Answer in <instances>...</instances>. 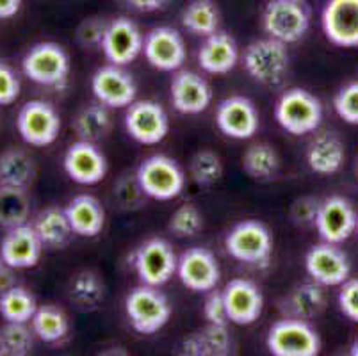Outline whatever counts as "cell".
Segmentation results:
<instances>
[{"instance_id": "obj_1", "label": "cell", "mask_w": 358, "mask_h": 356, "mask_svg": "<svg viewBox=\"0 0 358 356\" xmlns=\"http://www.w3.org/2000/svg\"><path fill=\"white\" fill-rule=\"evenodd\" d=\"M244 71L257 84L266 87H278L284 84L291 66L287 45L273 38H260L244 48L241 57Z\"/></svg>"}, {"instance_id": "obj_2", "label": "cell", "mask_w": 358, "mask_h": 356, "mask_svg": "<svg viewBox=\"0 0 358 356\" xmlns=\"http://www.w3.org/2000/svg\"><path fill=\"white\" fill-rule=\"evenodd\" d=\"M275 120L291 136L314 134L323 122V104L310 91L291 87L276 100Z\"/></svg>"}, {"instance_id": "obj_3", "label": "cell", "mask_w": 358, "mask_h": 356, "mask_svg": "<svg viewBox=\"0 0 358 356\" xmlns=\"http://www.w3.org/2000/svg\"><path fill=\"white\" fill-rule=\"evenodd\" d=\"M310 29V8L305 0H269L262 11V31L285 45L298 43Z\"/></svg>"}, {"instance_id": "obj_4", "label": "cell", "mask_w": 358, "mask_h": 356, "mask_svg": "<svg viewBox=\"0 0 358 356\" xmlns=\"http://www.w3.org/2000/svg\"><path fill=\"white\" fill-rule=\"evenodd\" d=\"M125 313L136 332L141 335H154L171 319V305L159 287L141 283L127 294Z\"/></svg>"}, {"instance_id": "obj_5", "label": "cell", "mask_w": 358, "mask_h": 356, "mask_svg": "<svg viewBox=\"0 0 358 356\" xmlns=\"http://www.w3.org/2000/svg\"><path fill=\"white\" fill-rule=\"evenodd\" d=\"M224 250L237 262L266 267L273 253L271 232L260 221L244 220L227 234Z\"/></svg>"}, {"instance_id": "obj_6", "label": "cell", "mask_w": 358, "mask_h": 356, "mask_svg": "<svg viewBox=\"0 0 358 356\" xmlns=\"http://www.w3.org/2000/svg\"><path fill=\"white\" fill-rule=\"evenodd\" d=\"M139 184L148 198L169 201L180 196L185 187V173L175 159L168 155H150L136 169Z\"/></svg>"}, {"instance_id": "obj_7", "label": "cell", "mask_w": 358, "mask_h": 356, "mask_svg": "<svg viewBox=\"0 0 358 356\" xmlns=\"http://www.w3.org/2000/svg\"><path fill=\"white\" fill-rule=\"evenodd\" d=\"M266 346L275 356H317L321 337L308 321L284 318L269 328Z\"/></svg>"}, {"instance_id": "obj_8", "label": "cell", "mask_w": 358, "mask_h": 356, "mask_svg": "<svg viewBox=\"0 0 358 356\" xmlns=\"http://www.w3.org/2000/svg\"><path fill=\"white\" fill-rule=\"evenodd\" d=\"M25 77L45 87H63L70 75V55L61 45L45 41L29 48L22 61Z\"/></svg>"}, {"instance_id": "obj_9", "label": "cell", "mask_w": 358, "mask_h": 356, "mask_svg": "<svg viewBox=\"0 0 358 356\" xmlns=\"http://www.w3.org/2000/svg\"><path fill=\"white\" fill-rule=\"evenodd\" d=\"M132 266H134L139 282L145 285L162 287L177 273L178 257L168 241L154 237L136 250L132 257Z\"/></svg>"}, {"instance_id": "obj_10", "label": "cell", "mask_w": 358, "mask_h": 356, "mask_svg": "<svg viewBox=\"0 0 358 356\" xmlns=\"http://www.w3.org/2000/svg\"><path fill=\"white\" fill-rule=\"evenodd\" d=\"M16 129L27 145L43 148L50 146L61 132V116L52 104L45 100H31L16 118Z\"/></svg>"}, {"instance_id": "obj_11", "label": "cell", "mask_w": 358, "mask_h": 356, "mask_svg": "<svg viewBox=\"0 0 358 356\" xmlns=\"http://www.w3.org/2000/svg\"><path fill=\"white\" fill-rule=\"evenodd\" d=\"M125 130L139 145H159L169 132V116L155 100H136L127 107Z\"/></svg>"}, {"instance_id": "obj_12", "label": "cell", "mask_w": 358, "mask_h": 356, "mask_svg": "<svg viewBox=\"0 0 358 356\" xmlns=\"http://www.w3.org/2000/svg\"><path fill=\"white\" fill-rule=\"evenodd\" d=\"M305 269L312 282L323 287L343 285L351 274V262L338 244H314L305 255Z\"/></svg>"}, {"instance_id": "obj_13", "label": "cell", "mask_w": 358, "mask_h": 356, "mask_svg": "<svg viewBox=\"0 0 358 356\" xmlns=\"http://www.w3.org/2000/svg\"><path fill=\"white\" fill-rule=\"evenodd\" d=\"M91 91L95 94L96 102L102 106L109 109H123L136 102L138 84L125 68L109 63L93 73Z\"/></svg>"}, {"instance_id": "obj_14", "label": "cell", "mask_w": 358, "mask_h": 356, "mask_svg": "<svg viewBox=\"0 0 358 356\" xmlns=\"http://www.w3.org/2000/svg\"><path fill=\"white\" fill-rule=\"evenodd\" d=\"M177 274L182 285L193 292H210L221 280L216 255L201 246L189 248L178 257Z\"/></svg>"}, {"instance_id": "obj_15", "label": "cell", "mask_w": 358, "mask_h": 356, "mask_svg": "<svg viewBox=\"0 0 358 356\" xmlns=\"http://www.w3.org/2000/svg\"><path fill=\"white\" fill-rule=\"evenodd\" d=\"M145 36L134 20L127 16L109 20L106 38L102 41V52L110 64L127 66L134 63L139 54H143Z\"/></svg>"}, {"instance_id": "obj_16", "label": "cell", "mask_w": 358, "mask_h": 356, "mask_svg": "<svg viewBox=\"0 0 358 356\" xmlns=\"http://www.w3.org/2000/svg\"><path fill=\"white\" fill-rule=\"evenodd\" d=\"M357 221L358 214L353 204L344 196L335 194L321 201L314 227L323 241L341 244L357 232Z\"/></svg>"}, {"instance_id": "obj_17", "label": "cell", "mask_w": 358, "mask_h": 356, "mask_svg": "<svg viewBox=\"0 0 358 356\" xmlns=\"http://www.w3.org/2000/svg\"><path fill=\"white\" fill-rule=\"evenodd\" d=\"M63 168L68 178L75 184L96 185L106 178L109 164L96 143L79 139L71 143L64 152Z\"/></svg>"}, {"instance_id": "obj_18", "label": "cell", "mask_w": 358, "mask_h": 356, "mask_svg": "<svg viewBox=\"0 0 358 356\" xmlns=\"http://www.w3.org/2000/svg\"><path fill=\"white\" fill-rule=\"evenodd\" d=\"M216 125L223 136L237 141L252 139L260 127L255 104L246 97H229L217 104Z\"/></svg>"}, {"instance_id": "obj_19", "label": "cell", "mask_w": 358, "mask_h": 356, "mask_svg": "<svg viewBox=\"0 0 358 356\" xmlns=\"http://www.w3.org/2000/svg\"><path fill=\"white\" fill-rule=\"evenodd\" d=\"M143 54L152 68L159 71H178L185 63V43L173 27H155L145 36Z\"/></svg>"}, {"instance_id": "obj_20", "label": "cell", "mask_w": 358, "mask_h": 356, "mask_svg": "<svg viewBox=\"0 0 358 356\" xmlns=\"http://www.w3.org/2000/svg\"><path fill=\"white\" fill-rule=\"evenodd\" d=\"M321 25L330 43L341 48L358 47V0H328Z\"/></svg>"}, {"instance_id": "obj_21", "label": "cell", "mask_w": 358, "mask_h": 356, "mask_svg": "<svg viewBox=\"0 0 358 356\" xmlns=\"http://www.w3.org/2000/svg\"><path fill=\"white\" fill-rule=\"evenodd\" d=\"M223 298L229 319L234 325H253L264 312L262 290L252 280H230L223 289Z\"/></svg>"}, {"instance_id": "obj_22", "label": "cell", "mask_w": 358, "mask_h": 356, "mask_svg": "<svg viewBox=\"0 0 358 356\" xmlns=\"http://www.w3.org/2000/svg\"><path fill=\"white\" fill-rule=\"evenodd\" d=\"M43 243L32 225L9 228L0 243V259L11 269H31L40 262Z\"/></svg>"}, {"instance_id": "obj_23", "label": "cell", "mask_w": 358, "mask_h": 356, "mask_svg": "<svg viewBox=\"0 0 358 356\" xmlns=\"http://www.w3.org/2000/svg\"><path fill=\"white\" fill-rule=\"evenodd\" d=\"M171 106L180 114H201L213 104V87L196 71L182 70L169 84Z\"/></svg>"}, {"instance_id": "obj_24", "label": "cell", "mask_w": 358, "mask_h": 356, "mask_svg": "<svg viewBox=\"0 0 358 356\" xmlns=\"http://www.w3.org/2000/svg\"><path fill=\"white\" fill-rule=\"evenodd\" d=\"M198 66L210 75H227L241 61L239 45L232 34L216 31L207 36L198 48Z\"/></svg>"}, {"instance_id": "obj_25", "label": "cell", "mask_w": 358, "mask_h": 356, "mask_svg": "<svg viewBox=\"0 0 358 356\" xmlns=\"http://www.w3.org/2000/svg\"><path fill=\"white\" fill-rule=\"evenodd\" d=\"M305 159L310 171L315 175H335L346 161V146L337 134L324 130L312 137L305 152Z\"/></svg>"}, {"instance_id": "obj_26", "label": "cell", "mask_w": 358, "mask_h": 356, "mask_svg": "<svg viewBox=\"0 0 358 356\" xmlns=\"http://www.w3.org/2000/svg\"><path fill=\"white\" fill-rule=\"evenodd\" d=\"M327 292L324 287L315 282L299 283L280 301V310L285 318L312 321L327 308Z\"/></svg>"}, {"instance_id": "obj_27", "label": "cell", "mask_w": 358, "mask_h": 356, "mask_svg": "<svg viewBox=\"0 0 358 356\" xmlns=\"http://www.w3.org/2000/svg\"><path fill=\"white\" fill-rule=\"evenodd\" d=\"M71 230L79 237H96L106 225V211L102 204L91 194H79L71 198L64 207Z\"/></svg>"}, {"instance_id": "obj_28", "label": "cell", "mask_w": 358, "mask_h": 356, "mask_svg": "<svg viewBox=\"0 0 358 356\" xmlns=\"http://www.w3.org/2000/svg\"><path fill=\"white\" fill-rule=\"evenodd\" d=\"M32 227L40 235L43 246L48 250H63L75 235L66 212L59 207H47L41 211L36 215Z\"/></svg>"}, {"instance_id": "obj_29", "label": "cell", "mask_w": 358, "mask_h": 356, "mask_svg": "<svg viewBox=\"0 0 358 356\" xmlns=\"http://www.w3.org/2000/svg\"><path fill=\"white\" fill-rule=\"evenodd\" d=\"M71 129H73L75 136L83 141H102L109 136L110 129H113V118H110L109 107L102 106L100 102L83 107L79 113L75 114Z\"/></svg>"}, {"instance_id": "obj_30", "label": "cell", "mask_w": 358, "mask_h": 356, "mask_svg": "<svg viewBox=\"0 0 358 356\" xmlns=\"http://www.w3.org/2000/svg\"><path fill=\"white\" fill-rule=\"evenodd\" d=\"M36 178L34 159L20 148H9L0 155V185L27 189Z\"/></svg>"}, {"instance_id": "obj_31", "label": "cell", "mask_w": 358, "mask_h": 356, "mask_svg": "<svg viewBox=\"0 0 358 356\" xmlns=\"http://www.w3.org/2000/svg\"><path fill=\"white\" fill-rule=\"evenodd\" d=\"M180 22L189 34L207 38L220 31V8L214 0H191L182 11Z\"/></svg>"}, {"instance_id": "obj_32", "label": "cell", "mask_w": 358, "mask_h": 356, "mask_svg": "<svg viewBox=\"0 0 358 356\" xmlns=\"http://www.w3.org/2000/svg\"><path fill=\"white\" fill-rule=\"evenodd\" d=\"M31 325L36 339H40L45 344H57L70 332L66 313L55 305L38 306L31 319Z\"/></svg>"}, {"instance_id": "obj_33", "label": "cell", "mask_w": 358, "mask_h": 356, "mask_svg": "<svg viewBox=\"0 0 358 356\" xmlns=\"http://www.w3.org/2000/svg\"><path fill=\"white\" fill-rule=\"evenodd\" d=\"M34 294L20 285L0 292V315L6 322H29L38 310Z\"/></svg>"}, {"instance_id": "obj_34", "label": "cell", "mask_w": 358, "mask_h": 356, "mask_svg": "<svg viewBox=\"0 0 358 356\" xmlns=\"http://www.w3.org/2000/svg\"><path fill=\"white\" fill-rule=\"evenodd\" d=\"M31 200L27 189L0 185V227L15 228L29 221Z\"/></svg>"}, {"instance_id": "obj_35", "label": "cell", "mask_w": 358, "mask_h": 356, "mask_svg": "<svg viewBox=\"0 0 358 356\" xmlns=\"http://www.w3.org/2000/svg\"><path fill=\"white\" fill-rule=\"evenodd\" d=\"M243 169L255 180H269L280 169L278 152L268 143L252 145L243 155Z\"/></svg>"}, {"instance_id": "obj_36", "label": "cell", "mask_w": 358, "mask_h": 356, "mask_svg": "<svg viewBox=\"0 0 358 356\" xmlns=\"http://www.w3.org/2000/svg\"><path fill=\"white\" fill-rule=\"evenodd\" d=\"M106 287L95 271H80L70 283V299L80 310H93L103 301Z\"/></svg>"}, {"instance_id": "obj_37", "label": "cell", "mask_w": 358, "mask_h": 356, "mask_svg": "<svg viewBox=\"0 0 358 356\" xmlns=\"http://www.w3.org/2000/svg\"><path fill=\"white\" fill-rule=\"evenodd\" d=\"M191 180L200 187H210L223 176V162L221 157L213 150H200L193 155L189 162Z\"/></svg>"}, {"instance_id": "obj_38", "label": "cell", "mask_w": 358, "mask_h": 356, "mask_svg": "<svg viewBox=\"0 0 358 356\" xmlns=\"http://www.w3.org/2000/svg\"><path fill=\"white\" fill-rule=\"evenodd\" d=\"M27 322H6L0 328V349L2 356H25L34 348V332Z\"/></svg>"}, {"instance_id": "obj_39", "label": "cell", "mask_w": 358, "mask_h": 356, "mask_svg": "<svg viewBox=\"0 0 358 356\" xmlns=\"http://www.w3.org/2000/svg\"><path fill=\"white\" fill-rule=\"evenodd\" d=\"M168 230L180 239L196 237L203 230V214L194 204L180 205L169 218Z\"/></svg>"}, {"instance_id": "obj_40", "label": "cell", "mask_w": 358, "mask_h": 356, "mask_svg": "<svg viewBox=\"0 0 358 356\" xmlns=\"http://www.w3.org/2000/svg\"><path fill=\"white\" fill-rule=\"evenodd\" d=\"M146 198L148 196L143 191L136 173H125L115 184V200L125 211H136V208L143 207Z\"/></svg>"}, {"instance_id": "obj_41", "label": "cell", "mask_w": 358, "mask_h": 356, "mask_svg": "<svg viewBox=\"0 0 358 356\" xmlns=\"http://www.w3.org/2000/svg\"><path fill=\"white\" fill-rule=\"evenodd\" d=\"M107 27H109V20L102 16H91V18L83 20L75 32L77 43L83 48H102Z\"/></svg>"}, {"instance_id": "obj_42", "label": "cell", "mask_w": 358, "mask_h": 356, "mask_svg": "<svg viewBox=\"0 0 358 356\" xmlns=\"http://www.w3.org/2000/svg\"><path fill=\"white\" fill-rule=\"evenodd\" d=\"M207 356H227L232 349V337H230L229 325H213L207 322L201 329Z\"/></svg>"}, {"instance_id": "obj_43", "label": "cell", "mask_w": 358, "mask_h": 356, "mask_svg": "<svg viewBox=\"0 0 358 356\" xmlns=\"http://www.w3.org/2000/svg\"><path fill=\"white\" fill-rule=\"evenodd\" d=\"M334 109L341 120L350 125H358V80L338 90L334 98Z\"/></svg>"}, {"instance_id": "obj_44", "label": "cell", "mask_w": 358, "mask_h": 356, "mask_svg": "<svg viewBox=\"0 0 358 356\" xmlns=\"http://www.w3.org/2000/svg\"><path fill=\"white\" fill-rule=\"evenodd\" d=\"M319 207H321V200L314 196H301L291 205L289 218L296 227H312L317 218Z\"/></svg>"}, {"instance_id": "obj_45", "label": "cell", "mask_w": 358, "mask_h": 356, "mask_svg": "<svg viewBox=\"0 0 358 356\" xmlns=\"http://www.w3.org/2000/svg\"><path fill=\"white\" fill-rule=\"evenodd\" d=\"M22 91L20 78L8 63L0 61V106H11L18 100Z\"/></svg>"}, {"instance_id": "obj_46", "label": "cell", "mask_w": 358, "mask_h": 356, "mask_svg": "<svg viewBox=\"0 0 358 356\" xmlns=\"http://www.w3.org/2000/svg\"><path fill=\"white\" fill-rule=\"evenodd\" d=\"M338 308L350 321L358 322V278H348L341 285Z\"/></svg>"}, {"instance_id": "obj_47", "label": "cell", "mask_w": 358, "mask_h": 356, "mask_svg": "<svg viewBox=\"0 0 358 356\" xmlns=\"http://www.w3.org/2000/svg\"><path fill=\"white\" fill-rule=\"evenodd\" d=\"M207 299H205L203 306V315L207 319V322H213V325H229V313H227V306H224V298L223 290H210L207 292Z\"/></svg>"}, {"instance_id": "obj_48", "label": "cell", "mask_w": 358, "mask_h": 356, "mask_svg": "<svg viewBox=\"0 0 358 356\" xmlns=\"http://www.w3.org/2000/svg\"><path fill=\"white\" fill-rule=\"evenodd\" d=\"M182 355L187 356H207V348H205L203 337H201V332L193 333L189 337H185L182 341Z\"/></svg>"}, {"instance_id": "obj_49", "label": "cell", "mask_w": 358, "mask_h": 356, "mask_svg": "<svg viewBox=\"0 0 358 356\" xmlns=\"http://www.w3.org/2000/svg\"><path fill=\"white\" fill-rule=\"evenodd\" d=\"M123 2L139 13H154L164 9L171 0H123Z\"/></svg>"}, {"instance_id": "obj_50", "label": "cell", "mask_w": 358, "mask_h": 356, "mask_svg": "<svg viewBox=\"0 0 358 356\" xmlns=\"http://www.w3.org/2000/svg\"><path fill=\"white\" fill-rule=\"evenodd\" d=\"M22 0H0V20H8L18 15Z\"/></svg>"}, {"instance_id": "obj_51", "label": "cell", "mask_w": 358, "mask_h": 356, "mask_svg": "<svg viewBox=\"0 0 358 356\" xmlns=\"http://www.w3.org/2000/svg\"><path fill=\"white\" fill-rule=\"evenodd\" d=\"M11 267L6 266L4 260L0 259V290L4 292L6 289L13 287V276H11Z\"/></svg>"}, {"instance_id": "obj_52", "label": "cell", "mask_w": 358, "mask_h": 356, "mask_svg": "<svg viewBox=\"0 0 358 356\" xmlns=\"http://www.w3.org/2000/svg\"><path fill=\"white\" fill-rule=\"evenodd\" d=\"M350 353H351V355H353V356H358V339L353 342V344H351Z\"/></svg>"}, {"instance_id": "obj_53", "label": "cell", "mask_w": 358, "mask_h": 356, "mask_svg": "<svg viewBox=\"0 0 358 356\" xmlns=\"http://www.w3.org/2000/svg\"><path fill=\"white\" fill-rule=\"evenodd\" d=\"M355 171H357V176H358V157H357V161H355Z\"/></svg>"}, {"instance_id": "obj_54", "label": "cell", "mask_w": 358, "mask_h": 356, "mask_svg": "<svg viewBox=\"0 0 358 356\" xmlns=\"http://www.w3.org/2000/svg\"><path fill=\"white\" fill-rule=\"evenodd\" d=\"M357 232H358V221H357Z\"/></svg>"}]
</instances>
